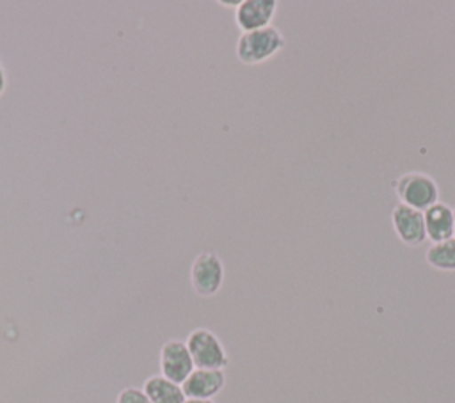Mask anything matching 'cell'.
Masks as SVG:
<instances>
[{
	"instance_id": "cell-15",
	"label": "cell",
	"mask_w": 455,
	"mask_h": 403,
	"mask_svg": "<svg viewBox=\"0 0 455 403\" xmlns=\"http://www.w3.org/2000/svg\"><path fill=\"white\" fill-rule=\"evenodd\" d=\"M455 211V209H453ZM453 238H455V229H453Z\"/></svg>"
},
{
	"instance_id": "cell-14",
	"label": "cell",
	"mask_w": 455,
	"mask_h": 403,
	"mask_svg": "<svg viewBox=\"0 0 455 403\" xmlns=\"http://www.w3.org/2000/svg\"><path fill=\"white\" fill-rule=\"evenodd\" d=\"M185 403H215L213 399H199V398H187Z\"/></svg>"
},
{
	"instance_id": "cell-8",
	"label": "cell",
	"mask_w": 455,
	"mask_h": 403,
	"mask_svg": "<svg viewBox=\"0 0 455 403\" xmlns=\"http://www.w3.org/2000/svg\"><path fill=\"white\" fill-rule=\"evenodd\" d=\"M226 385L224 369H201L196 367L181 383L187 398L213 399Z\"/></svg>"
},
{
	"instance_id": "cell-1",
	"label": "cell",
	"mask_w": 455,
	"mask_h": 403,
	"mask_svg": "<svg viewBox=\"0 0 455 403\" xmlns=\"http://www.w3.org/2000/svg\"><path fill=\"white\" fill-rule=\"evenodd\" d=\"M286 46V39L275 27L242 32L236 41V57L245 66H258L275 57Z\"/></svg>"
},
{
	"instance_id": "cell-9",
	"label": "cell",
	"mask_w": 455,
	"mask_h": 403,
	"mask_svg": "<svg viewBox=\"0 0 455 403\" xmlns=\"http://www.w3.org/2000/svg\"><path fill=\"white\" fill-rule=\"evenodd\" d=\"M423 218H425L427 240H430L432 243L453 238L455 211L450 204L437 201L435 204H432L423 211Z\"/></svg>"
},
{
	"instance_id": "cell-3",
	"label": "cell",
	"mask_w": 455,
	"mask_h": 403,
	"mask_svg": "<svg viewBox=\"0 0 455 403\" xmlns=\"http://www.w3.org/2000/svg\"><path fill=\"white\" fill-rule=\"evenodd\" d=\"M185 343L196 367L224 369L229 364V357L222 341L208 328H203V327L194 328L187 336Z\"/></svg>"
},
{
	"instance_id": "cell-4",
	"label": "cell",
	"mask_w": 455,
	"mask_h": 403,
	"mask_svg": "<svg viewBox=\"0 0 455 403\" xmlns=\"http://www.w3.org/2000/svg\"><path fill=\"white\" fill-rule=\"evenodd\" d=\"M224 282V265L222 259L212 252L204 250L196 256L190 266V284L199 296H213Z\"/></svg>"
},
{
	"instance_id": "cell-5",
	"label": "cell",
	"mask_w": 455,
	"mask_h": 403,
	"mask_svg": "<svg viewBox=\"0 0 455 403\" xmlns=\"http://www.w3.org/2000/svg\"><path fill=\"white\" fill-rule=\"evenodd\" d=\"M158 366L160 375L176 383H183L188 378V375L196 369L187 343L180 339H169L162 344Z\"/></svg>"
},
{
	"instance_id": "cell-13",
	"label": "cell",
	"mask_w": 455,
	"mask_h": 403,
	"mask_svg": "<svg viewBox=\"0 0 455 403\" xmlns=\"http://www.w3.org/2000/svg\"><path fill=\"white\" fill-rule=\"evenodd\" d=\"M5 89H7V75H5V69L0 60V96L5 92Z\"/></svg>"
},
{
	"instance_id": "cell-6",
	"label": "cell",
	"mask_w": 455,
	"mask_h": 403,
	"mask_svg": "<svg viewBox=\"0 0 455 403\" xmlns=\"http://www.w3.org/2000/svg\"><path fill=\"white\" fill-rule=\"evenodd\" d=\"M391 224L398 240L409 247H418L427 240L425 218L419 209L398 202L391 211Z\"/></svg>"
},
{
	"instance_id": "cell-11",
	"label": "cell",
	"mask_w": 455,
	"mask_h": 403,
	"mask_svg": "<svg viewBox=\"0 0 455 403\" xmlns=\"http://www.w3.org/2000/svg\"><path fill=\"white\" fill-rule=\"evenodd\" d=\"M427 263L441 272H455V238L430 243L425 252Z\"/></svg>"
},
{
	"instance_id": "cell-10",
	"label": "cell",
	"mask_w": 455,
	"mask_h": 403,
	"mask_svg": "<svg viewBox=\"0 0 455 403\" xmlns=\"http://www.w3.org/2000/svg\"><path fill=\"white\" fill-rule=\"evenodd\" d=\"M142 389L151 399V403H185L187 399L181 383H176L162 375L149 376L144 382Z\"/></svg>"
},
{
	"instance_id": "cell-2",
	"label": "cell",
	"mask_w": 455,
	"mask_h": 403,
	"mask_svg": "<svg viewBox=\"0 0 455 403\" xmlns=\"http://www.w3.org/2000/svg\"><path fill=\"white\" fill-rule=\"evenodd\" d=\"M395 194L400 204L419 211H425L439 201V186L435 179L430 174L419 170H411L396 178Z\"/></svg>"
},
{
	"instance_id": "cell-7",
	"label": "cell",
	"mask_w": 455,
	"mask_h": 403,
	"mask_svg": "<svg viewBox=\"0 0 455 403\" xmlns=\"http://www.w3.org/2000/svg\"><path fill=\"white\" fill-rule=\"evenodd\" d=\"M277 12L275 0H242L235 9V23L242 32L270 27Z\"/></svg>"
},
{
	"instance_id": "cell-12",
	"label": "cell",
	"mask_w": 455,
	"mask_h": 403,
	"mask_svg": "<svg viewBox=\"0 0 455 403\" xmlns=\"http://www.w3.org/2000/svg\"><path fill=\"white\" fill-rule=\"evenodd\" d=\"M116 403H151V399L148 398V394L144 392V389L139 387H124L117 398Z\"/></svg>"
}]
</instances>
